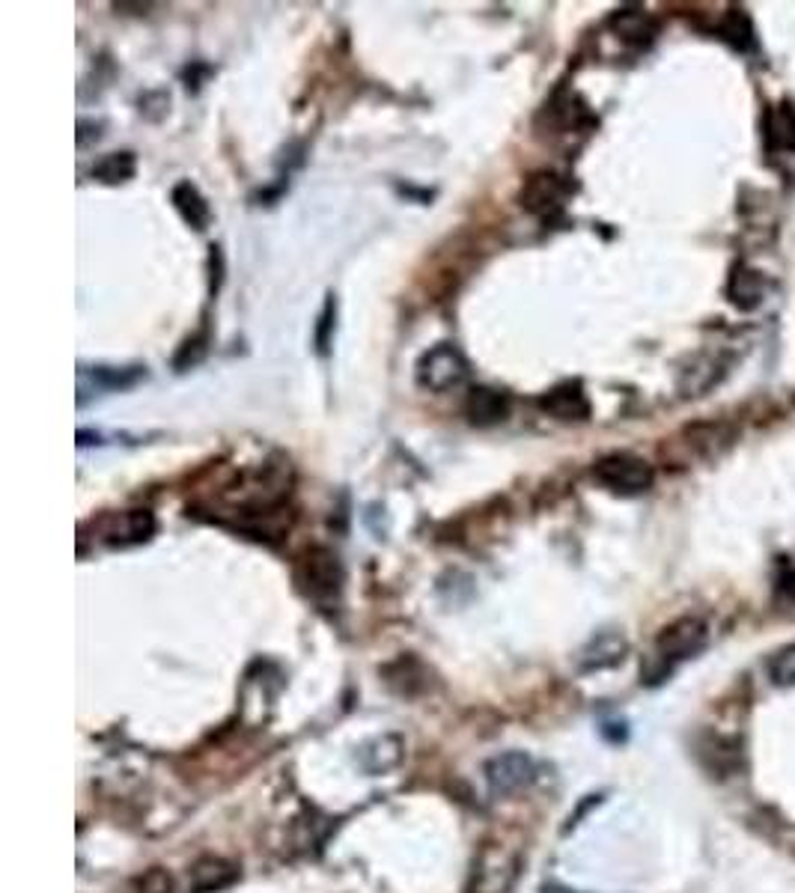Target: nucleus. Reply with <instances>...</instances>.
<instances>
[{
    "instance_id": "nucleus-1",
    "label": "nucleus",
    "mask_w": 795,
    "mask_h": 893,
    "mask_svg": "<svg viewBox=\"0 0 795 893\" xmlns=\"http://www.w3.org/2000/svg\"><path fill=\"white\" fill-rule=\"evenodd\" d=\"M709 641L706 622L697 617H683V620L671 622L662 634L655 638V646L644 664V685L665 683L667 676L688 658H695Z\"/></svg>"
},
{
    "instance_id": "nucleus-2",
    "label": "nucleus",
    "mask_w": 795,
    "mask_h": 893,
    "mask_svg": "<svg viewBox=\"0 0 795 893\" xmlns=\"http://www.w3.org/2000/svg\"><path fill=\"white\" fill-rule=\"evenodd\" d=\"M295 581L311 602H316L319 608H334L340 602L342 587H346V569L331 548L316 545L302 554V560L295 566Z\"/></svg>"
},
{
    "instance_id": "nucleus-3",
    "label": "nucleus",
    "mask_w": 795,
    "mask_h": 893,
    "mask_svg": "<svg viewBox=\"0 0 795 893\" xmlns=\"http://www.w3.org/2000/svg\"><path fill=\"white\" fill-rule=\"evenodd\" d=\"M468 358L462 351L450 346V342H438L429 351H423L414 367V379L421 384L423 391L429 393H447L459 388L468 379Z\"/></svg>"
},
{
    "instance_id": "nucleus-4",
    "label": "nucleus",
    "mask_w": 795,
    "mask_h": 893,
    "mask_svg": "<svg viewBox=\"0 0 795 893\" xmlns=\"http://www.w3.org/2000/svg\"><path fill=\"white\" fill-rule=\"evenodd\" d=\"M593 477L602 482L608 492L620 494V498L644 494L653 486V468L634 453H608L596 462Z\"/></svg>"
},
{
    "instance_id": "nucleus-5",
    "label": "nucleus",
    "mask_w": 795,
    "mask_h": 893,
    "mask_svg": "<svg viewBox=\"0 0 795 893\" xmlns=\"http://www.w3.org/2000/svg\"><path fill=\"white\" fill-rule=\"evenodd\" d=\"M519 879V854L507 846L486 843L473 861L468 893H510Z\"/></svg>"
},
{
    "instance_id": "nucleus-6",
    "label": "nucleus",
    "mask_w": 795,
    "mask_h": 893,
    "mask_svg": "<svg viewBox=\"0 0 795 893\" xmlns=\"http://www.w3.org/2000/svg\"><path fill=\"white\" fill-rule=\"evenodd\" d=\"M92 527L108 548H131V545L150 543L155 533V515L150 510L105 512L99 519H92Z\"/></svg>"
},
{
    "instance_id": "nucleus-7",
    "label": "nucleus",
    "mask_w": 795,
    "mask_h": 893,
    "mask_svg": "<svg viewBox=\"0 0 795 893\" xmlns=\"http://www.w3.org/2000/svg\"><path fill=\"white\" fill-rule=\"evenodd\" d=\"M536 774V763L531 760V753L524 751H507L492 756L483 769L486 786L494 798H510V795H519L522 789L531 786Z\"/></svg>"
},
{
    "instance_id": "nucleus-8",
    "label": "nucleus",
    "mask_w": 795,
    "mask_h": 893,
    "mask_svg": "<svg viewBox=\"0 0 795 893\" xmlns=\"http://www.w3.org/2000/svg\"><path fill=\"white\" fill-rule=\"evenodd\" d=\"M566 197H569V185L557 173L548 171L534 173L522 188V206L536 218H554L566 206Z\"/></svg>"
},
{
    "instance_id": "nucleus-9",
    "label": "nucleus",
    "mask_w": 795,
    "mask_h": 893,
    "mask_svg": "<svg viewBox=\"0 0 795 893\" xmlns=\"http://www.w3.org/2000/svg\"><path fill=\"white\" fill-rule=\"evenodd\" d=\"M536 405L557 421H587L590 417V400L578 382L557 384L548 393H543Z\"/></svg>"
},
{
    "instance_id": "nucleus-10",
    "label": "nucleus",
    "mask_w": 795,
    "mask_h": 893,
    "mask_svg": "<svg viewBox=\"0 0 795 893\" xmlns=\"http://www.w3.org/2000/svg\"><path fill=\"white\" fill-rule=\"evenodd\" d=\"M465 414L473 426H498L510 417V396L494 388H471L468 400H465Z\"/></svg>"
},
{
    "instance_id": "nucleus-11",
    "label": "nucleus",
    "mask_w": 795,
    "mask_h": 893,
    "mask_svg": "<svg viewBox=\"0 0 795 893\" xmlns=\"http://www.w3.org/2000/svg\"><path fill=\"white\" fill-rule=\"evenodd\" d=\"M146 379L143 367H81L78 370V391H129L138 382Z\"/></svg>"
},
{
    "instance_id": "nucleus-12",
    "label": "nucleus",
    "mask_w": 795,
    "mask_h": 893,
    "mask_svg": "<svg viewBox=\"0 0 795 893\" xmlns=\"http://www.w3.org/2000/svg\"><path fill=\"white\" fill-rule=\"evenodd\" d=\"M625 653H629V643H625L623 634L602 632L596 634L593 641L581 650V655H578V667L585 673L608 671V667H614V664L623 662Z\"/></svg>"
},
{
    "instance_id": "nucleus-13",
    "label": "nucleus",
    "mask_w": 795,
    "mask_h": 893,
    "mask_svg": "<svg viewBox=\"0 0 795 893\" xmlns=\"http://www.w3.org/2000/svg\"><path fill=\"white\" fill-rule=\"evenodd\" d=\"M173 206H176V211L182 215V221L188 224L192 230L203 232L211 224V206L206 203L200 188L192 185V182H179V185L173 188Z\"/></svg>"
},
{
    "instance_id": "nucleus-14",
    "label": "nucleus",
    "mask_w": 795,
    "mask_h": 893,
    "mask_svg": "<svg viewBox=\"0 0 795 893\" xmlns=\"http://www.w3.org/2000/svg\"><path fill=\"white\" fill-rule=\"evenodd\" d=\"M236 867L221 858H203L192 867V887L194 893H209L218 891V887H227V884L236 882Z\"/></svg>"
},
{
    "instance_id": "nucleus-15",
    "label": "nucleus",
    "mask_w": 795,
    "mask_h": 893,
    "mask_svg": "<svg viewBox=\"0 0 795 893\" xmlns=\"http://www.w3.org/2000/svg\"><path fill=\"white\" fill-rule=\"evenodd\" d=\"M765 146L769 150H793L795 146V111L789 105L772 108L765 117Z\"/></svg>"
},
{
    "instance_id": "nucleus-16",
    "label": "nucleus",
    "mask_w": 795,
    "mask_h": 893,
    "mask_svg": "<svg viewBox=\"0 0 795 893\" xmlns=\"http://www.w3.org/2000/svg\"><path fill=\"white\" fill-rule=\"evenodd\" d=\"M611 28L620 40L634 42V45H650L655 36V24L638 10H620L611 19Z\"/></svg>"
},
{
    "instance_id": "nucleus-17",
    "label": "nucleus",
    "mask_w": 795,
    "mask_h": 893,
    "mask_svg": "<svg viewBox=\"0 0 795 893\" xmlns=\"http://www.w3.org/2000/svg\"><path fill=\"white\" fill-rule=\"evenodd\" d=\"M138 171V161H134V152H111L92 164V179L105 182V185H120V182H129Z\"/></svg>"
},
{
    "instance_id": "nucleus-18",
    "label": "nucleus",
    "mask_w": 795,
    "mask_h": 893,
    "mask_svg": "<svg viewBox=\"0 0 795 893\" xmlns=\"http://www.w3.org/2000/svg\"><path fill=\"white\" fill-rule=\"evenodd\" d=\"M769 676H772V683L781 685V688L795 685V643H789V646H784V650H777V653L772 655V662H769Z\"/></svg>"
},
{
    "instance_id": "nucleus-19",
    "label": "nucleus",
    "mask_w": 795,
    "mask_h": 893,
    "mask_svg": "<svg viewBox=\"0 0 795 893\" xmlns=\"http://www.w3.org/2000/svg\"><path fill=\"white\" fill-rule=\"evenodd\" d=\"M751 281H756L754 272L733 274V281H730V298H733V304H739V307H754V304H760L763 290H760V283L751 286Z\"/></svg>"
},
{
    "instance_id": "nucleus-20",
    "label": "nucleus",
    "mask_w": 795,
    "mask_h": 893,
    "mask_svg": "<svg viewBox=\"0 0 795 893\" xmlns=\"http://www.w3.org/2000/svg\"><path fill=\"white\" fill-rule=\"evenodd\" d=\"M334 325H337V302H334V295H328V302L319 313V325H316V351L319 355H328V349H331Z\"/></svg>"
},
{
    "instance_id": "nucleus-21",
    "label": "nucleus",
    "mask_w": 795,
    "mask_h": 893,
    "mask_svg": "<svg viewBox=\"0 0 795 893\" xmlns=\"http://www.w3.org/2000/svg\"><path fill=\"white\" fill-rule=\"evenodd\" d=\"M131 893H173V879L164 873L162 867H152L150 873H143L134 879Z\"/></svg>"
},
{
    "instance_id": "nucleus-22",
    "label": "nucleus",
    "mask_w": 795,
    "mask_h": 893,
    "mask_svg": "<svg viewBox=\"0 0 795 893\" xmlns=\"http://www.w3.org/2000/svg\"><path fill=\"white\" fill-rule=\"evenodd\" d=\"M209 342V334L203 331L197 334V337H192V340L185 342L179 349V355H176V370H188V367H194V363L203 361V355H206V346Z\"/></svg>"
},
{
    "instance_id": "nucleus-23",
    "label": "nucleus",
    "mask_w": 795,
    "mask_h": 893,
    "mask_svg": "<svg viewBox=\"0 0 795 893\" xmlns=\"http://www.w3.org/2000/svg\"><path fill=\"white\" fill-rule=\"evenodd\" d=\"M781 587H784V590L789 592V596H793V599H795V573L786 575L784 581H781Z\"/></svg>"
},
{
    "instance_id": "nucleus-24",
    "label": "nucleus",
    "mask_w": 795,
    "mask_h": 893,
    "mask_svg": "<svg viewBox=\"0 0 795 893\" xmlns=\"http://www.w3.org/2000/svg\"><path fill=\"white\" fill-rule=\"evenodd\" d=\"M543 893H578V891H569L564 884H543Z\"/></svg>"
}]
</instances>
